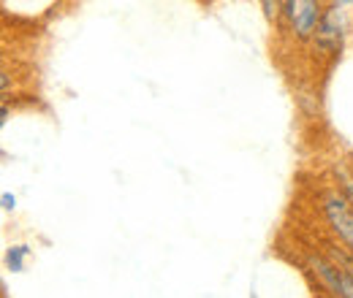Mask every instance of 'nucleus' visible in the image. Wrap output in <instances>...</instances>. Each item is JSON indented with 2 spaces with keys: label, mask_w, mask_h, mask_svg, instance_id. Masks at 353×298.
<instances>
[{
  "label": "nucleus",
  "mask_w": 353,
  "mask_h": 298,
  "mask_svg": "<svg viewBox=\"0 0 353 298\" xmlns=\"http://www.w3.org/2000/svg\"><path fill=\"white\" fill-rule=\"evenodd\" d=\"M310 263H312V268L323 277L326 288H329L334 296L353 298V277L345 271V268H334V266H332V263H326L323 257H310Z\"/></svg>",
  "instance_id": "1"
},
{
  "label": "nucleus",
  "mask_w": 353,
  "mask_h": 298,
  "mask_svg": "<svg viewBox=\"0 0 353 298\" xmlns=\"http://www.w3.org/2000/svg\"><path fill=\"white\" fill-rule=\"evenodd\" d=\"M326 214L332 220V228L353 247V214L348 212V206L340 198H329L326 201Z\"/></svg>",
  "instance_id": "2"
},
{
  "label": "nucleus",
  "mask_w": 353,
  "mask_h": 298,
  "mask_svg": "<svg viewBox=\"0 0 353 298\" xmlns=\"http://www.w3.org/2000/svg\"><path fill=\"white\" fill-rule=\"evenodd\" d=\"M315 39H318V46H321V49H334V46L340 43V39H343V19H340L337 11H329V14L318 22Z\"/></svg>",
  "instance_id": "3"
},
{
  "label": "nucleus",
  "mask_w": 353,
  "mask_h": 298,
  "mask_svg": "<svg viewBox=\"0 0 353 298\" xmlns=\"http://www.w3.org/2000/svg\"><path fill=\"white\" fill-rule=\"evenodd\" d=\"M318 17H321V6L318 0H302L296 14H294V28L302 39H307L310 33L318 28Z\"/></svg>",
  "instance_id": "4"
},
{
  "label": "nucleus",
  "mask_w": 353,
  "mask_h": 298,
  "mask_svg": "<svg viewBox=\"0 0 353 298\" xmlns=\"http://www.w3.org/2000/svg\"><path fill=\"white\" fill-rule=\"evenodd\" d=\"M25 253H28L25 247H17V250H11V253H8V263H11L17 271L22 268V255H25Z\"/></svg>",
  "instance_id": "5"
},
{
  "label": "nucleus",
  "mask_w": 353,
  "mask_h": 298,
  "mask_svg": "<svg viewBox=\"0 0 353 298\" xmlns=\"http://www.w3.org/2000/svg\"><path fill=\"white\" fill-rule=\"evenodd\" d=\"M285 11H288V17L294 19V14H296V0H285Z\"/></svg>",
  "instance_id": "6"
},
{
  "label": "nucleus",
  "mask_w": 353,
  "mask_h": 298,
  "mask_svg": "<svg viewBox=\"0 0 353 298\" xmlns=\"http://www.w3.org/2000/svg\"><path fill=\"white\" fill-rule=\"evenodd\" d=\"M3 201H6V209H11V206H14V204H17V201H14V198H11V195H3Z\"/></svg>",
  "instance_id": "7"
},
{
  "label": "nucleus",
  "mask_w": 353,
  "mask_h": 298,
  "mask_svg": "<svg viewBox=\"0 0 353 298\" xmlns=\"http://www.w3.org/2000/svg\"><path fill=\"white\" fill-rule=\"evenodd\" d=\"M345 3H351V0H345Z\"/></svg>",
  "instance_id": "8"
}]
</instances>
